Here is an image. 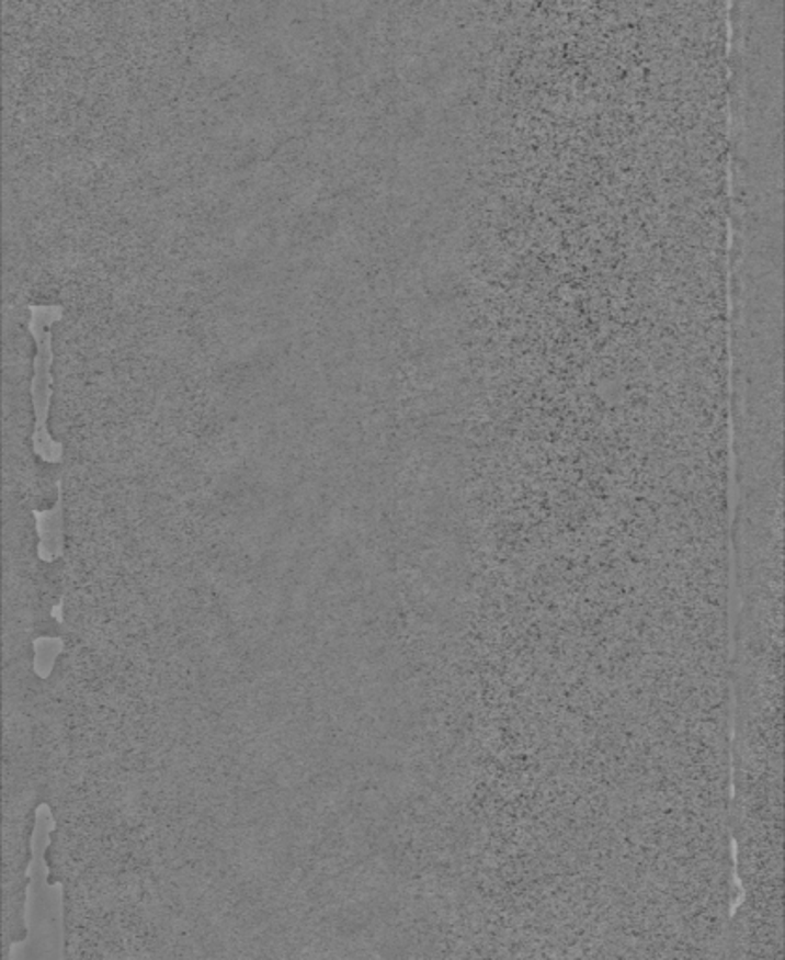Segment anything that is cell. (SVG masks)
Returning a JSON list of instances; mask_svg holds the SVG:
<instances>
[{
	"label": "cell",
	"instance_id": "6da1fadb",
	"mask_svg": "<svg viewBox=\"0 0 785 960\" xmlns=\"http://www.w3.org/2000/svg\"><path fill=\"white\" fill-rule=\"evenodd\" d=\"M29 312H31L29 330L34 336V342L38 348V353L34 359L33 383H31L34 409L33 449L34 454H38L44 462L58 464L62 460L65 447L60 445L57 439L52 438L49 428H47V419H49V407H52V368L53 359H55L52 325L62 317L65 308L60 304H31Z\"/></svg>",
	"mask_w": 785,
	"mask_h": 960
},
{
	"label": "cell",
	"instance_id": "277c9868",
	"mask_svg": "<svg viewBox=\"0 0 785 960\" xmlns=\"http://www.w3.org/2000/svg\"><path fill=\"white\" fill-rule=\"evenodd\" d=\"M53 618H57L58 623H65V618H62V607L58 605V607L53 608Z\"/></svg>",
	"mask_w": 785,
	"mask_h": 960
},
{
	"label": "cell",
	"instance_id": "7a4b0ae2",
	"mask_svg": "<svg viewBox=\"0 0 785 960\" xmlns=\"http://www.w3.org/2000/svg\"><path fill=\"white\" fill-rule=\"evenodd\" d=\"M62 483L58 481L57 505L49 510H33L39 535L38 557L44 563L57 561L65 552V512H62Z\"/></svg>",
	"mask_w": 785,
	"mask_h": 960
},
{
	"label": "cell",
	"instance_id": "3957f363",
	"mask_svg": "<svg viewBox=\"0 0 785 960\" xmlns=\"http://www.w3.org/2000/svg\"><path fill=\"white\" fill-rule=\"evenodd\" d=\"M33 647L34 674H36L39 679H47V677L52 676L55 660H57L58 655L65 650V642H62V639H47V636H42V639L34 640Z\"/></svg>",
	"mask_w": 785,
	"mask_h": 960
}]
</instances>
